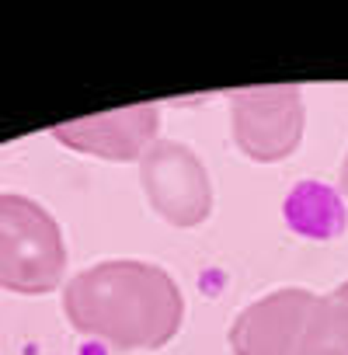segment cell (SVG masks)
I'll list each match as a JSON object with an SVG mask.
<instances>
[{"label":"cell","instance_id":"3","mask_svg":"<svg viewBox=\"0 0 348 355\" xmlns=\"http://www.w3.org/2000/svg\"><path fill=\"white\" fill-rule=\"evenodd\" d=\"M139 185L150 209L178 230L202 227L213 216V178L189 143L157 139L139 160Z\"/></svg>","mask_w":348,"mask_h":355},{"label":"cell","instance_id":"7","mask_svg":"<svg viewBox=\"0 0 348 355\" xmlns=\"http://www.w3.org/2000/svg\"><path fill=\"white\" fill-rule=\"evenodd\" d=\"M282 216L296 237L306 241H334L348 227V206L345 196L327 182H299L289 189L282 202Z\"/></svg>","mask_w":348,"mask_h":355},{"label":"cell","instance_id":"5","mask_svg":"<svg viewBox=\"0 0 348 355\" xmlns=\"http://www.w3.org/2000/svg\"><path fill=\"white\" fill-rule=\"evenodd\" d=\"M317 300L320 296L303 286H286L268 296H258L234 317L227 331L230 352L234 355H296Z\"/></svg>","mask_w":348,"mask_h":355},{"label":"cell","instance_id":"4","mask_svg":"<svg viewBox=\"0 0 348 355\" xmlns=\"http://www.w3.org/2000/svg\"><path fill=\"white\" fill-rule=\"evenodd\" d=\"M230 132L244 157L258 164H279L293 157L303 143L306 108L299 87H244L227 94Z\"/></svg>","mask_w":348,"mask_h":355},{"label":"cell","instance_id":"2","mask_svg":"<svg viewBox=\"0 0 348 355\" xmlns=\"http://www.w3.org/2000/svg\"><path fill=\"white\" fill-rule=\"evenodd\" d=\"M67 244L60 223L28 196H0V289L42 296L63 286Z\"/></svg>","mask_w":348,"mask_h":355},{"label":"cell","instance_id":"9","mask_svg":"<svg viewBox=\"0 0 348 355\" xmlns=\"http://www.w3.org/2000/svg\"><path fill=\"white\" fill-rule=\"evenodd\" d=\"M338 192L345 196V202H348V153H345V160H341V174H338Z\"/></svg>","mask_w":348,"mask_h":355},{"label":"cell","instance_id":"10","mask_svg":"<svg viewBox=\"0 0 348 355\" xmlns=\"http://www.w3.org/2000/svg\"><path fill=\"white\" fill-rule=\"evenodd\" d=\"M331 293H334V296H338L341 303H348V282H341V286H334Z\"/></svg>","mask_w":348,"mask_h":355},{"label":"cell","instance_id":"8","mask_svg":"<svg viewBox=\"0 0 348 355\" xmlns=\"http://www.w3.org/2000/svg\"><path fill=\"white\" fill-rule=\"evenodd\" d=\"M296 355H348V303L334 293L320 296Z\"/></svg>","mask_w":348,"mask_h":355},{"label":"cell","instance_id":"6","mask_svg":"<svg viewBox=\"0 0 348 355\" xmlns=\"http://www.w3.org/2000/svg\"><path fill=\"white\" fill-rule=\"evenodd\" d=\"M53 136L87 157L101 160H143V153L160 139V105H132L101 115H87L56 125Z\"/></svg>","mask_w":348,"mask_h":355},{"label":"cell","instance_id":"1","mask_svg":"<svg viewBox=\"0 0 348 355\" xmlns=\"http://www.w3.org/2000/svg\"><path fill=\"white\" fill-rule=\"evenodd\" d=\"M63 313L115 352H157L182 331L185 296L167 268L112 258L63 282Z\"/></svg>","mask_w":348,"mask_h":355}]
</instances>
